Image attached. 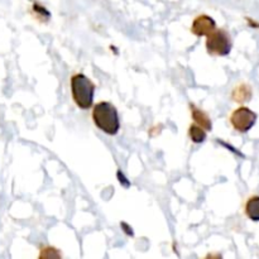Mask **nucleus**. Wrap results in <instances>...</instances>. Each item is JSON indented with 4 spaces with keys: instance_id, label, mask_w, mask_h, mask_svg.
Segmentation results:
<instances>
[{
    "instance_id": "20e7f679",
    "label": "nucleus",
    "mask_w": 259,
    "mask_h": 259,
    "mask_svg": "<svg viewBox=\"0 0 259 259\" xmlns=\"http://www.w3.org/2000/svg\"><path fill=\"white\" fill-rule=\"evenodd\" d=\"M257 114L253 110H250L247 106H240L235 109L230 115V123L233 128L239 133H247L254 126L257 121Z\"/></svg>"
},
{
    "instance_id": "39448f33",
    "label": "nucleus",
    "mask_w": 259,
    "mask_h": 259,
    "mask_svg": "<svg viewBox=\"0 0 259 259\" xmlns=\"http://www.w3.org/2000/svg\"><path fill=\"white\" fill-rule=\"evenodd\" d=\"M217 29V23L211 17L206 14L197 15L194 19L191 25V32L196 37H204V35H209Z\"/></svg>"
},
{
    "instance_id": "1a4fd4ad",
    "label": "nucleus",
    "mask_w": 259,
    "mask_h": 259,
    "mask_svg": "<svg viewBox=\"0 0 259 259\" xmlns=\"http://www.w3.org/2000/svg\"><path fill=\"white\" fill-rule=\"evenodd\" d=\"M245 214L253 222H259V196H252L245 204Z\"/></svg>"
},
{
    "instance_id": "4468645a",
    "label": "nucleus",
    "mask_w": 259,
    "mask_h": 259,
    "mask_svg": "<svg viewBox=\"0 0 259 259\" xmlns=\"http://www.w3.org/2000/svg\"><path fill=\"white\" fill-rule=\"evenodd\" d=\"M247 22L249 23V25H253V28H259V24H258V23H255L254 20H252V19H249V18H247Z\"/></svg>"
},
{
    "instance_id": "f257e3e1",
    "label": "nucleus",
    "mask_w": 259,
    "mask_h": 259,
    "mask_svg": "<svg viewBox=\"0 0 259 259\" xmlns=\"http://www.w3.org/2000/svg\"><path fill=\"white\" fill-rule=\"evenodd\" d=\"M94 124L109 136H116L120 131V119L115 106L109 101L98 103L93 109Z\"/></svg>"
},
{
    "instance_id": "7ed1b4c3",
    "label": "nucleus",
    "mask_w": 259,
    "mask_h": 259,
    "mask_svg": "<svg viewBox=\"0 0 259 259\" xmlns=\"http://www.w3.org/2000/svg\"><path fill=\"white\" fill-rule=\"evenodd\" d=\"M233 42L225 29H215L206 38V51L211 56L225 57L232 52Z\"/></svg>"
},
{
    "instance_id": "423d86ee",
    "label": "nucleus",
    "mask_w": 259,
    "mask_h": 259,
    "mask_svg": "<svg viewBox=\"0 0 259 259\" xmlns=\"http://www.w3.org/2000/svg\"><path fill=\"white\" fill-rule=\"evenodd\" d=\"M253 91L252 88L247 83H239L235 86L232 91V99L237 103H247L252 99Z\"/></svg>"
},
{
    "instance_id": "f03ea898",
    "label": "nucleus",
    "mask_w": 259,
    "mask_h": 259,
    "mask_svg": "<svg viewBox=\"0 0 259 259\" xmlns=\"http://www.w3.org/2000/svg\"><path fill=\"white\" fill-rule=\"evenodd\" d=\"M71 93L76 105L82 110H88L93 106L95 96V85L83 73H76L71 77Z\"/></svg>"
},
{
    "instance_id": "9d476101",
    "label": "nucleus",
    "mask_w": 259,
    "mask_h": 259,
    "mask_svg": "<svg viewBox=\"0 0 259 259\" xmlns=\"http://www.w3.org/2000/svg\"><path fill=\"white\" fill-rule=\"evenodd\" d=\"M33 12H34L35 17H38V19H39L40 22H47L51 17L50 12H48L45 7L37 4V3H35L34 7H33Z\"/></svg>"
},
{
    "instance_id": "f8f14e48",
    "label": "nucleus",
    "mask_w": 259,
    "mask_h": 259,
    "mask_svg": "<svg viewBox=\"0 0 259 259\" xmlns=\"http://www.w3.org/2000/svg\"><path fill=\"white\" fill-rule=\"evenodd\" d=\"M118 180H119V182H120L121 185H123L124 187H129L131 186V182L128 181V180H126V177L124 176V174L121 171H118Z\"/></svg>"
},
{
    "instance_id": "0eeeda50",
    "label": "nucleus",
    "mask_w": 259,
    "mask_h": 259,
    "mask_svg": "<svg viewBox=\"0 0 259 259\" xmlns=\"http://www.w3.org/2000/svg\"><path fill=\"white\" fill-rule=\"evenodd\" d=\"M191 108V114H192V119L196 124H199L200 126L205 129V131H211L212 129V123L210 116L207 115V113H205L204 110L201 109L196 108L195 105H190Z\"/></svg>"
},
{
    "instance_id": "9b49d317",
    "label": "nucleus",
    "mask_w": 259,
    "mask_h": 259,
    "mask_svg": "<svg viewBox=\"0 0 259 259\" xmlns=\"http://www.w3.org/2000/svg\"><path fill=\"white\" fill-rule=\"evenodd\" d=\"M40 258H60L61 254L56 248L53 247H46L42 248V252H40Z\"/></svg>"
},
{
    "instance_id": "6e6552de",
    "label": "nucleus",
    "mask_w": 259,
    "mask_h": 259,
    "mask_svg": "<svg viewBox=\"0 0 259 259\" xmlns=\"http://www.w3.org/2000/svg\"><path fill=\"white\" fill-rule=\"evenodd\" d=\"M206 132L207 131H205V129L202 128V126H200L199 124L194 123L191 124L189 128V137L194 143L196 144L204 143V142L206 141V137H207Z\"/></svg>"
},
{
    "instance_id": "ddd939ff",
    "label": "nucleus",
    "mask_w": 259,
    "mask_h": 259,
    "mask_svg": "<svg viewBox=\"0 0 259 259\" xmlns=\"http://www.w3.org/2000/svg\"><path fill=\"white\" fill-rule=\"evenodd\" d=\"M120 227L123 228V232L125 233V234L128 235V237H133L134 233H133V230H132L131 225H128V224H126V223L123 222V223H121V224H120Z\"/></svg>"
}]
</instances>
